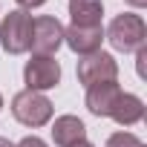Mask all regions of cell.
<instances>
[{"instance_id":"9","label":"cell","mask_w":147,"mask_h":147,"mask_svg":"<svg viewBox=\"0 0 147 147\" xmlns=\"http://www.w3.org/2000/svg\"><path fill=\"white\" fill-rule=\"evenodd\" d=\"M87 138V127L78 115H58L52 124V141L58 147H72Z\"/></svg>"},{"instance_id":"13","label":"cell","mask_w":147,"mask_h":147,"mask_svg":"<svg viewBox=\"0 0 147 147\" xmlns=\"http://www.w3.org/2000/svg\"><path fill=\"white\" fill-rule=\"evenodd\" d=\"M144 61H147V46H141L136 52V72H138V78H144L147 72H144Z\"/></svg>"},{"instance_id":"11","label":"cell","mask_w":147,"mask_h":147,"mask_svg":"<svg viewBox=\"0 0 147 147\" xmlns=\"http://www.w3.org/2000/svg\"><path fill=\"white\" fill-rule=\"evenodd\" d=\"M104 3L101 0H69L72 26H101Z\"/></svg>"},{"instance_id":"18","label":"cell","mask_w":147,"mask_h":147,"mask_svg":"<svg viewBox=\"0 0 147 147\" xmlns=\"http://www.w3.org/2000/svg\"><path fill=\"white\" fill-rule=\"evenodd\" d=\"M0 147H15V144H12L9 138H0Z\"/></svg>"},{"instance_id":"12","label":"cell","mask_w":147,"mask_h":147,"mask_svg":"<svg viewBox=\"0 0 147 147\" xmlns=\"http://www.w3.org/2000/svg\"><path fill=\"white\" fill-rule=\"evenodd\" d=\"M107 147H144V141L138 138V136H133V133H113L110 138H107Z\"/></svg>"},{"instance_id":"10","label":"cell","mask_w":147,"mask_h":147,"mask_svg":"<svg viewBox=\"0 0 147 147\" xmlns=\"http://www.w3.org/2000/svg\"><path fill=\"white\" fill-rule=\"evenodd\" d=\"M110 118L118 121L121 127H133V124H138L144 118V101L138 95H133V92H121L115 107H113V113H110Z\"/></svg>"},{"instance_id":"5","label":"cell","mask_w":147,"mask_h":147,"mask_svg":"<svg viewBox=\"0 0 147 147\" xmlns=\"http://www.w3.org/2000/svg\"><path fill=\"white\" fill-rule=\"evenodd\" d=\"M78 84L84 87H92V84H104V81H115L118 78V63L113 55L107 52H92V55H84L78 61Z\"/></svg>"},{"instance_id":"19","label":"cell","mask_w":147,"mask_h":147,"mask_svg":"<svg viewBox=\"0 0 147 147\" xmlns=\"http://www.w3.org/2000/svg\"><path fill=\"white\" fill-rule=\"evenodd\" d=\"M0 110H3V95H0Z\"/></svg>"},{"instance_id":"2","label":"cell","mask_w":147,"mask_h":147,"mask_svg":"<svg viewBox=\"0 0 147 147\" xmlns=\"http://www.w3.org/2000/svg\"><path fill=\"white\" fill-rule=\"evenodd\" d=\"M32 15L26 9H15L3 18L0 23V46H3L9 55H23L29 52L32 43Z\"/></svg>"},{"instance_id":"7","label":"cell","mask_w":147,"mask_h":147,"mask_svg":"<svg viewBox=\"0 0 147 147\" xmlns=\"http://www.w3.org/2000/svg\"><path fill=\"white\" fill-rule=\"evenodd\" d=\"M101 40H104V29L101 26H66L63 29V43L78 52L81 58L84 55H92V52H101Z\"/></svg>"},{"instance_id":"15","label":"cell","mask_w":147,"mask_h":147,"mask_svg":"<svg viewBox=\"0 0 147 147\" xmlns=\"http://www.w3.org/2000/svg\"><path fill=\"white\" fill-rule=\"evenodd\" d=\"M20 3V9H38V6H43L46 0H18Z\"/></svg>"},{"instance_id":"4","label":"cell","mask_w":147,"mask_h":147,"mask_svg":"<svg viewBox=\"0 0 147 147\" xmlns=\"http://www.w3.org/2000/svg\"><path fill=\"white\" fill-rule=\"evenodd\" d=\"M23 81L26 90L43 92L61 84V63L55 61V55H32L23 66Z\"/></svg>"},{"instance_id":"8","label":"cell","mask_w":147,"mask_h":147,"mask_svg":"<svg viewBox=\"0 0 147 147\" xmlns=\"http://www.w3.org/2000/svg\"><path fill=\"white\" fill-rule=\"evenodd\" d=\"M121 92H124V90H121L115 81L92 84V87H87V110H90L92 115L110 118V113H113V107H115V101H118Z\"/></svg>"},{"instance_id":"3","label":"cell","mask_w":147,"mask_h":147,"mask_svg":"<svg viewBox=\"0 0 147 147\" xmlns=\"http://www.w3.org/2000/svg\"><path fill=\"white\" fill-rule=\"evenodd\" d=\"M12 115L23 124V127H43L52 118V101L43 92L35 90H23L12 98Z\"/></svg>"},{"instance_id":"16","label":"cell","mask_w":147,"mask_h":147,"mask_svg":"<svg viewBox=\"0 0 147 147\" xmlns=\"http://www.w3.org/2000/svg\"><path fill=\"white\" fill-rule=\"evenodd\" d=\"M124 3H130V6H136V9H144L147 0H124Z\"/></svg>"},{"instance_id":"17","label":"cell","mask_w":147,"mask_h":147,"mask_svg":"<svg viewBox=\"0 0 147 147\" xmlns=\"http://www.w3.org/2000/svg\"><path fill=\"white\" fill-rule=\"evenodd\" d=\"M72 147H95V144H90V141L84 138V141H78V144H72Z\"/></svg>"},{"instance_id":"1","label":"cell","mask_w":147,"mask_h":147,"mask_svg":"<svg viewBox=\"0 0 147 147\" xmlns=\"http://www.w3.org/2000/svg\"><path fill=\"white\" fill-rule=\"evenodd\" d=\"M104 38H107V40L113 43V49H118V52H138V49L144 46V40H147V26H144V20H141L138 15L124 12V15H118V18L110 20Z\"/></svg>"},{"instance_id":"6","label":"cell","mask_w":147,"mask_h":147,"mask_svg":"<svg viewBox=\"0 0 147 147\" xmlns=\"http://www.w3.org/2000/svg\"><path fill=\"white\" fill-rule=\"evenodd\" d=\"M63 43V26L52 15H40L32 20V43L29 49L35 55H55L58 46Z\"/></svg>"},{"instance_id":"14","label":"cell","mask_w":147,"mask_h":147,"mask_svg":"<svg viewBox=\"0 0 147 147\" xmlns=\"http://www.w3.org/2000/svg\"><path fill=\"white\" fill-rule=\"evenodd\" d=\"M15 147H46V141L38 138V136H26V138H20Z\"/></svg>"}]
</instances>
